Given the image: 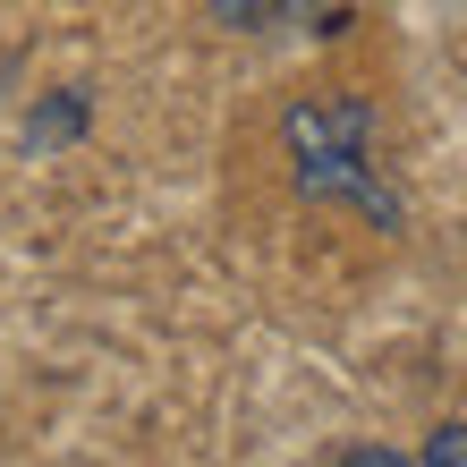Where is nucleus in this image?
I'll use <instances>...</instances> for the list:
<instances>
[{
  "mask_svg": "<svg viewBox=\"0 0 467 467\" xmlns=\"http://www.w3.org/2000/svg\"><path fill=\"white\" fill-rule=\"evenodd\" d=\"M340 467H408V459H400V451H348Z\"/></svg>",
  "mask_w": 467,
  "mask_h": 467,
  "instance_id": "20e7f679",
  "label": "nucleus"
},
{
  "mask_svg": "<svg viewBox=\"0 0 467 467\" xmlns=\"http://www.w3.org/2000/svg\"><path fill=\"white\" fill-rule=\"evenodd\" d=\"M425 467H467V425H442L425 442Z\"/></svg>",
  "mask_w": 467,
  "mask_h": 467,
  "instance_id": "7ed1b4c3",
  "label": "nucleus"
},
{
  "mask_svg": "<svg viewBox=\"0 0 467 467\" xmlns=\"http://www.w3.org/2000/svg\"><path fill=\"white\" fill-rule=\"evenodd\" d=\"M366 136H374V111H366V102H297V111H289L297 187H306V196H340L357 213H374L382 230H400V196L374 179Z\"/></svg>",
  "mask_w": 467,
  "mask_h": 467,
  "instance_id": "f257e3e1",
  "label": "nucleus"
},
{
  "mask_svg": "<svg viewBox=\"0 0 467 467\" xmlns=\"http://www.w3.org/2000/svg\"><path fill=\"white\" fill-rule=\"evenodd\" d=\"M297 9H315V0H213V17L238 26V35H264V26H281V17H297Z\"/></svg>",
  "mask_w": 467,
  "mask_h": 467,
  "instance_id": "f03ea898",
  "label": "nucleus"
}]
</instances>
